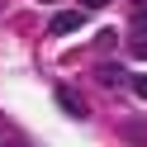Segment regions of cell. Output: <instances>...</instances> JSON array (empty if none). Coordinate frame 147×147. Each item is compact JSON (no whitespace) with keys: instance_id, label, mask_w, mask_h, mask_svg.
Masks as SVG:
<instances>
[{"instance_id":"cell-1","label":"cell","mask_w":147,"mask_h":147,"mask_svg":"<svg viewBox=\"0 0 147 147\" xmlns=\"http://www.w3.org/2000/svg\"><path fill=\"white\" fill-rule=\"evenodd\" d=\"M81 24H86V14H81V10L71 14V10H67V14H57V19H52V33H76Z\"/></svg>"},{"instance_id":"cell-2","label":"cell","mask_w":147,"mask_h":147,"mask_svg":"<svg viewBox=\"0 0 147 147\" xmlns=\"http://www.w3.org/2000/svg\"><path fill=\"white\" fill-rule=\"evenodd\" d=\"M57 100H62V109H67V114H76V119H86V105H81V100L71 95V90H57Z\"/></svg>"},{"instance_id":"cell-3","label":"cell","mask_w":147,"mask_h":147,"mask_svg":"<svg viewBox=\"0 0 147 147\" xmlns=\"http://www.w3.org/2000/svg\"><path fill=\"white\" fill-rule=\"evenodd\" d=\"M100 81H105V86H114V81H123V67H100Z\"/></svg>"},{"instance_id":"cell-4","label":"cell","mask_w":147,"mask_h":147,"mask_svg":"<svg viewBox=\"0 0 147 147\" xmlns=\"http://www.w3.org/2000/svg\"><path fill=\"white\" fill-rule=\"evenodd\" d=\"M81 5H86V10H100V5H109V0H81Z\"/></svg>"},{"instance_id":"cell-5","label":"cell","mask_w":147,"mask_h":147,"mask_svg":"<svg viewBox=\"0 0 147 147\" xmlns=\"http://www.w3.org/2000/svg\"><path fill=\"white\" fill-rule=\"evenodd\" d=\"M0 147H24V142H0Z\"/></svg>"},{"instance_id":"cell-6","label":"cell","mask_w":147,"mask_h":147,"mask_svg":"<svg viewBox=\"0 0 147 147\" xmlns=\"http://www.w3.org/2000/svg\"><path fill=\"white\" fill-rule=\"evenodd\" d=\"M48 5H52V0H48Z\"/></svg>"}]
</instances>
